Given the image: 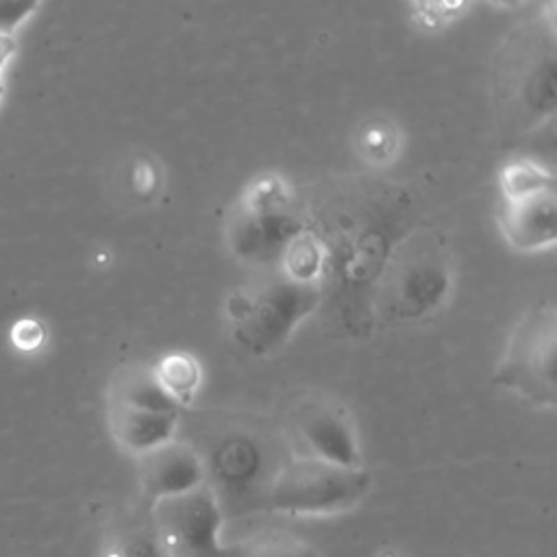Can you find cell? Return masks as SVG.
Masks as SVG:
<instances>
[{"mask_svg":"<svg viewBox=\"0 0 557 557\" xmlns=\"http://www.w3.org/2000/svg\"><path fill=\"white\" fill-rule=\"evenodd\" d=\"M283 422L296 455L363 466L355 420L337 398L320 392L296 394L285 407Z\"/></svg>","mask_w":557,"mask_h":557,"instance_id":"cell-5","label":"cell"},{"mask_svg":"<svg viewBox=\"0 0 557 557\" xmlns=\"http://www.w3.org/2000/svg\"><path fill=\"white\" fill-rule=\"evenodd\" d=\"M2 96H4V78L0 76V102H2Z\"/></svg>","mask_w":557,"mask_h":557,"instance_id":"cell-19","label":"cell"},{"mask_svg":"<svg viewBox=\"0 0 557 557\" xmlns=\"http://www.w3.org/2000/svg\"><path fill=\"white\" fill-rule=\"evenodd\" d=\"M472 0H409L413 20L429 30H442L457 22Z\"/></svg>","mask_w":557,"mask_h":557,"instance_id":"cell-14","label":"cell"},{"mask_svg":"<svg viewBox=\"0 0 557 557\" xmlns=\"http://www.w3.org/2000/svg\"><path fill=\"white\" fill-rule=\"evenodd\" d=\"M107 420H109V431L117 442V446L139 457L146 450L174 437L178 413H161V411L126 407L120 403H109Z\"/></svg>","mask_w":557,"mask_h":557,"instance_id":"cell-8","label":"cell"},{"mask_svg":"<svg viewBox=\"0 0 557 557\" xmlns=\"http://www.w3.org/2000/svg\"><path fill=\"white\" fill-rule=\"evenodd\" d=\"M205 463L185 442L172 437L137 457V479L150 500L205 485Z\"/></svg>","mask_w":557,"mask_h":557,"instance_id":"cell-6","label":"cell"},{"mask_svg":"<svg viewBox=\"0 0 557 557\" xmlns=\"http://www.w3.org/2000/svg\"><path fill=\"white\" fill-rule=\"evenodd\" d=\"M44 0H0V33L15 35V30L39 9Z\"/></svg>","mask_w":557,"mask_h":557,"instance_id":"cell-16","label":"cell"},{"mask_svg":"<svg viewBox=\"0 0 557 557\" xmlns=\"http://www.w3.org/2000/svg\"><path fill=\"white\" fill-rule=\"evenodd\" d=\"M366 466H342L318 457L294 455L270 485V507L294 518L346 513L370 492Z\"/></svg>","mask_w":557,"mask_h":557,"instance_id":"cell-2","label":"cell"},{"mask_svg":"<svg viewBox=\"0 0 557 557\" xmlns=\"http://www.w3.org/2000/svg\"><path fill=\"white\" fill-rule=\"evenodd\" d=\"M15 52H17L15 37H13V35H2V33H0V76L4 74L7 65L13 61Z\"/></svg>","mask_w":557,"mask_h":557,"instance_id":"cell-17","label":"cell"},{"mask_svg":"<svg viewBox=\"0 0 557 557\" xmlns=\"http://www.w3.org/2000/svg\"><path fill=\"white\" fill-rule=\"evenodd\" d=\"M226 557H320L315 546L287 529H261L226 544Z\"/></svg>","mask_w":557,"mask_h":557,"instance_id":"cell-10","label":"cell"},{"mask_svg":"<svg viewBox=\"0 0 557 557\" xmlns=\"http://www.w3.org/2000/svg\"><path fill=\"white\" fill-rule=\"evenodd\" d=\"M102 557H163L152 535L150 522L122 524L115 529L102 548Z\"/></svg>","mask_w":557,"mask_h":557,"instance_id":"cell-13","label":"cell"},{"mask_svg":"<svg viewBox=\"0 0 557 557\" xmlns=\"http://www.w3.org/2000/svg\"><path fill=\"white\" fill-rule=\"evenodd\" d=\"M318 300V285L294 281L278 268L276 274L250 281L231 294L226 300L231 337L244 352L265 357L289 339Z\"/></svg>","mask_w":557,"mask_h":557,"instance_id":"cell-1","label":"cell"},{"mask_svg":"<svg viewBox=\"0 0 557 557\" xmlns=\"http://www.w3.org/2000/svg\"><path fill=\"white\" fill-rule=\"evenodd\" d=\"M555 307L550 302L535 305L513 326L503 350V357L496 366L494 383L537 409L555 407Z\"/></svg>","mask_w":557,"mask_h":557,"instance_id":"cell-3","label":"cell"},{"mask_svg":"<svg viewBox=\"0 0 557 557\" xmlns=\"http://www.w3.org/2000/svg\"><path fill=\"white\" fill-rule=\"evenodd\" d=\"M359 150L363 152V157L368 161H374V163L392 161L396 157V150H398L394 128H387L383 122L368 124L366 131H361Z\"/></svg>","mask_w":557,"mask_h":557,"instance_id":"cell-15","label":"cell"},{"mask_svg":"<svg viewBox=\"0 0 557 557\" xmlns=\"http://www.w3.org/2000/svg\"><path fill=\"white\" fill-rule=\"evenodd\" d=\"M503 239L518 252L548 250L557 242V194L555 187L520 200H503L498 211Z\"/></svg>","mask_w":557,"mask_h":557,"instance_id":"cell-7","label":"cell"},{"mask_svg":"<svg viewBox=\"0 0 557 557\" xmlns=\"http://www.w3.org/2000/svg\"><path fill=\"white\" fill-rule=\"evenodd\" d=\"M109 403L161 413L181 411V405L159 383L154 368L141 361L124 363L113 372L109 383Z\"/></svg>","mask_w":557,"mask_h":557,"instance_id":"cell-9","label":"cell"},{"mask_svg":"<svg viewBox=\"0 0 557 557\" xmlns=\"http://www.w3.org/2000/svg\"><path fill=\"white\" fill-rule=\"evenodd\" d=\"M154 374L163 389L181 405H189L202 381V370L198 361L187 352H168L157 363H152Z\"/></svg>","mask_w":557,"mask_h":557,"instance_id":"cell-12","label":"cell"},{"mask_svg":"<svg viewBox=\"0 0 557 557\" xmlns=\"http://www.w3.org/2000/svg\"><path fill=\"white\" fill-rule=\"evenodd\" d=\"M148 522L163 557H226L222 507L207 483L152 500Z\"/></svg>","mask_w":557,"mask_h":557,"instance_id":"cell-4","label":"cell"},{"mask_svg":"<svg viewBox=\"0 0 557 557\" xmlns=\"http://www.w3.org/2000/svg\"><path fill=\"white\" fill-rule=\"evenodd\" d=\"M494 7H500V9H507V11H513V9H522L527 7L531 0H490Z\"/></svg>","mask_w":557,"mask_h":557,"instance_id":"cell-18","label":"cell"},{"mask_svg":"<svg viewBox=\"0 0 557 557\" xmlns=\"http://www.w3.org/2000/svg\"><path fill=\"white\" fill-rule=\"evenodd\" d=\"M555 187L553 172L529 157H518L507 161L498 172V189L503 200H520L533 194Z\"/></svg>","mask_w":557,"mask_h":557,"instance_id":"cell-11","label":"cell"}]
</instances>
